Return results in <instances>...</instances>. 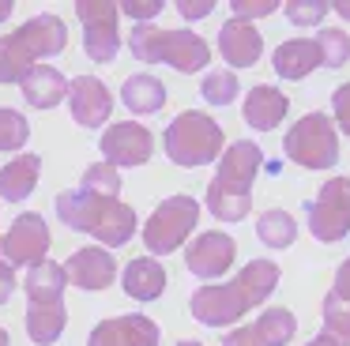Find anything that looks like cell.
Segmentation results:
<instances>
[{
  "instance_id": "obj_1",
  "label": "cell",
  "mask_w": 350,
  "mask_h": 346,
  "mask_svg": "<svg viewBox=\"0 0 350 346\" xmlns=\"http://www.w3.org/2000/svg\"><path fill=\"white\" fill-rule=\"evenodd\" d=\"M279 286V267L271 260H249L230 282H211L200 286L192 293L189 308L200 323L207 328H226V323L241 320L249 308L264 305Z\"/></svg>"
},
{
  "instance_id": "obj_2",
  "label": "cell",
  "mask_w": 350,
  "mask_h": 346,
  "mask_svg": "<svg viewBox=\"0 0 350 346\" xmlns=\"http://www.w3.org/2000/svg\"><path fill=\"white\" fill-rule=\"evenodd\" d=\"M57 218H61L68 230L87 233L98 245H129L132 233H136V211L121 200H109V196H91L83 188H68V192L57 196Z\"/></svg>"
},
{
  "instance_id": "obj_3",
  "label": "cell",
  "mask_w": 350,
  "mask_h": 346,
  "mask_svg": "<svg viewBox=\"0 0 350 346\" xmlns=\"http://www.w3.org/2000/svg\"><path fill=\"white\" fill-rule=\"evenodd\" d=\"M264 170V150L249 139L230 143V150L219 158L211 185H207V211L222 222H241L252 207V185Z\"/></svg>"
},
{
  "instance_id": "obj_4",
  "label": "cell",
  "mask_w": 350,
  "mask_h": 346,
  "mask_svg": "<svg viewBox=\"0 0 350 346\" xmlns=\"http://www.w3.org/2000/svg\"><path fill=\"white\" fill-rule=\"evenodd\" d=\"M68 45V30H64L61 15H34L27 19L16 34L0 38V83H19L42 57H57Z\"/></svg>"
},
{
  "instance_id": "obj_5",
  "label": "cell",
  "mask_w": 350,
  "mask_h": 346,
  "mask_svg": "<svg viewBox=\"0 0 350 346\" xmlns=\"http://www.w3.org/2000/svg\"><path fill=\"white\" fill-rule=\"evenodd\" d=\"M64 267L53 260H42L38 267H31L27 275V335H31L34 346H53L61 338L64 323H68V312H64Z\"/></svg>"
},
{
  "instance_id": "obj_6",
  "label": "cell",
  "mask_w": 350,
  "mask_h": 346,
  "mask_svg": "<svg viewBox=\"0 0 350 346\" xmlns=\"http://www.w3.org/2000/svg\"><path fill=\"white\" fill-rule=\"evenodd\" d=\"M129 49L144 64H170L177 72H200L211 60V45L192 30H159L151 23H139L129 34Z\"/></svg>"
},
{
  "instance_id": "obj_7",
  "label": "cell",
  "mask_w": 350,
  "mask_h": 346,
  "mask_svg": "<svg viewBox=\"0 0 350 346\" xmlns=\"http://www.w3.org/2000/svg\"><path fill=\"white\" fill-rule=\"evenodd\" d=\"M162 143H166V155H170L174 165H189V170H196V165H207V162L219 158L222 124L211 120L207 113H200V109H185V113H177L174 124L166 128Z\"/></svg>"
},
{
  "instance_id": "obj_8",
  "label": "cell",
  "mask_w": 350,
  "mask_h": 346,
  "mask_svg": "<svg viewBox=\"0 0 350 346\" xmlns=\"http://www.w3.org/2000/svg\"><path fill=\"white\" fill-rule=\"evenodd\" d=\"M282 150L290 155V162L305 165V170H332L339 162V132L327 113H305L286 132Z\"/></svg>"
},
{
  "instance_id": "obj_9",
  "label": "cell",
  "mask_w": 350,
  "mask_h": 346,
  "mask_svg": "<svg viewBox=\"0 0 350 346\" xmlns=\"http://www.w3.org/2000/svg\"><path fill=\"white\" fill-rule=\"evenodd\" d=\"M196 222H200V203L192 196H170V200H162L144 226L147 252H154V256L177 252L185 245V237L196 230Z\"/></svg>"
},
{
  "instance_id": "obj_10",
  "label": "cell",
  "mask_w": 350,
  "mask_h": 346,
  "mask_svg": "<svg viewBox=\"0 0 350 346\" xmlns=\"http://www.w3.org/2000/svg\"><path fill=\"white\" fill-rule=\"evenodd\" d=\"M309 233L324 245H335L350 233V177H332L320 185L317 200L305 203Z\"/></svg>"
},
{
  "instance_id": "obj_11",
  "label": "cell",
  "mask_w": 350,
  "mask_h": 346,
  "mask_svg": "<svg viewBox=\"0 0 350 346\" xmlns=\"http://www.w3.org/2000/svg\"><path fill=\"white\" fill-rule=\"evenodd\" d=\"M49 245V226L38 211H23L16 222L8 226V233H0V263H8L12 271L16 267H38L46 260Z\"/></svg>"
},
{
  "instance_id": "obj_12",
  "label": "cell",
  "mask_w": 350,
  "mask_h": 346,
  "mask_svg": "<svg viewBox=\"0 0 350 346\" xmlns=\"http://www.w3.org/2000/svg\"><path fill=\"white\" fill-rule=\"evenodd\" d=\"M76 15L83 23V53L94 64H109L121 53V34H117V15L121 8L106 0H79Z\"/></svg>"
},
{
  "instance_id": "obj_13",
  "label": "cell",
  "mask_w": 350,
  "mask_h": 346,
  "mask_svg": "<svg viewBox=\"0 0 350 346\" xmlns=\"http://www.w3.org/2000/svg\"><path fill=\"white\" fill-rule=\"evenodd\" d=\"M102 162L113 165V170H121V165H144L147 158L154 155V135L147 132L144 124H136V120H124V124H109L106 132H102Z\"/></svg>"
},
{
  "instance_id": "obj_14",
  "label": "cell",
  "mask_w": 350,
  "mask_h": 346,
  "mask_svg": "<svg viewBox=\"0 0 350 346\" xmlns=\"http://www.w3.org/2000/svg\"><path fill=\"white\" fill-rule=\"evenodd\" d=\"M162 331L151 316L129 312V316H109L98 320L87 335V346H159Z\"/></svg>"
},
{
  "instance_id": "obj_15",
  "label": "cell",
  "mask_w": 350,
  "mask_h": 346,
  "mask_svg": "<svg viewBox=\"0 0 350 346\" xmlns=\"http://www.w3.org/2000/svg\"><path fill=\"white\" fill-rule=\"evenodd\" d=\"M294 335H297V316L290 308L275 305L264 308L249 328H234L222 338V346H286Z\"/></svg>"
},
{
  "instance_id": "obj_16",
  "label": "cell",
  "mask_w": 350,
  "mask_h": 346,
  "mask_svg": "<svg viewBox=\"0 0 350 346\" xmlns=\"http://www.w3.org/2000/svg\"><path fill=\"white\" fill-rule=\"evenodd\" d=\"M234 256H237V245L230 233H219V230H207L200 233L196 241L189 245L185 252V267L192 271L196 278H219L234 267Z\"/></svg>"
},
{
  "instance_id": "obj_17",
  "label": "cell",
  "mask_w": 350,
  "mask_h": 346,
  "mask_svg": "<svg viewBox=\"0 0 350 346\" xmlns=\"http://www.w3.org/2000/svg\"><path fill=\"white\" fill-rule=\"evenodd\" d=\"M68 109H72V117H76V124L98 128L109 120L113 94H109V87L98 75H76V79L68 83Z\"/></svg>"
},
{
  "instance_id": "obj_18",
  "label": "cell",
  "mask_w": 350,
  "mask_h": 346,
  "mask_svg": "<svg viewBox=\"0 0 350 346\" xmlns=\"http://www.w3.org/2000/svg\"><path fill=\"white\" fill-rule=\"evenodd\" d=\"M64 267V278H68L72 286H79V290H106V286H113L117 278V260L109 248H79V252L68 256V263H61Z\"/></svg>"
},
{
  "instance_id": "obj_19",
  "label": "cell",
  "mask_w": 350,
  "mask_h": 346,
  "mask_svg": "<svg viewBox=\"0 0 350 346\" xmlns=\"http://www.w3.org/2000/svg\"><path fill=\"white\" fill-rule=\"evenodd\" d=\"M219 53L230 68H252L264 53V34L245 19H226L219 27Z\"/></svg>"
},
{
  "instance_id": "obj_20",
  "label": "cell",
  "mask_w": 350,
  "mask_h": 346,
  "mask_svg": "<svg viewBox=\"0 0 350 346\" xmlns=\"http://www.w3.org/2000/svg\"><path fill=\"white\" fill-rule=\"evenodd\" d=\"M290 109V98L282 94L279 87H271V83H260V87H252L249 94H245V124L256 128V132H271V128H279V120L286 117Z\"/></svg>"
},
{
  "instance_id": "obj_21",
  "label": "cell",
  "mask_w": 350,
  "mask_h": 346,
  "mask_svg": "<svg viewBox=\"0 0 350 346\" xmlns=\"http://www.w3.org/2000/svg\"><path fill=\"white\" fill-rule=\"evenodd\" d=\"M19 87H23L27 105H34V109H53V105H61L68 98V79L49 64H34L19 79Z\"/></svg>"
},
{
  "instance_id": "obj_22",
  "label": "cell",
  "mask_w": 350,
  "mask_h": 346,
  "mask_svg": "<svg viewBox=\"0 0 350 346\" xmlns=\"http://www.w3.org/2000/svg\"><path fill=\"white\" fill-rule=\"evenodd\" d=\"M271 68L282 79H305L312 68H320V49L309 38H290V42L275 45L271 53Z\"/></svg>"
},
{
  "instance_id": "obj_23",
  "label": "cell",
  "mask_w": 350,
  "mask_h": 346,
  "mask_svg": "<svg viewBox=\"0 0 350 346\" xmlns=\"http://www.w3.org/2000/svg\"><path fill=\"white\" fill-rule=\"evenodd\" d=\"M121 286H124V293L136 297V301H154L166 290V267H162L159 260H151V256L129 260V267H124V275H121Z\"/></svg>"
},
{
  "instance_id": "obj_24",
  "label": "cell",
  "mask_w": 350,
  "mask_h": 346,
  "mask_svg": "<svg viewBox=\"0 0 350 346\" xmlns=\"http://www.w3.org/2000/svg\"><path fill=\"white\" fill-rule=\"evenodd\" d=\"M42 173V158L38 155H16L4 170H0V200L8 203H23L34 192Z\"/></svg>"
},
{
  "instance_id": "obj_25",
  "label": "cell",
  "mask_w": 350,
  "mask_h": 346,
  "mask_svg": "<svg viewBox=\"0 0 350 346\" xmlns=\"http://www.w3.org/2000/svg\"><path fill=\"white\" fill-rule=\"evenodd\" d=\"M121 102L129 105L132 113L147 117V113H159L166 105V83L154 79L151 72H139V75H129L121 87Z\"/></svg>"
},
{
  "instance_id": "obj_26",
  "label": "cell",
  "mask_w": 350,
  "mask_h": 346,
  "mask_svg": "<svg viewBox=\"0 0 350 346\" xmlns=\"http://www.w3.org/2000/svg\"><path fill=\"white\" fill-rule=\"evenodd\" d=\"M256 237L264 241L267 248H290L297 237V222L294 215H286L282 207H271L256 218Z\"/></svg>"
},
{
  "instance_id": "obj_27",
  "label": "cell",
  "mask_w": 350,
  "mask_h": 346,
  "mask_svg": "<svg viewBox=\"0 0 350 346\" xmlns=\"http://www.w3.org/2000/svg\"><path fill=\"white\" fill-rule=\"evenodd\" d=\"M317 49H320V68H342L350 60V34L339 27H324L317 38Z\"/></svg>"
},
{
  "instance_id": "obj_28",
  "label": "cell",
  "mask_w": 350,
  "mask_h": 346,
  "mask_svg": "<svg viewBox=\"0 0 350 346\" xmlns=\"http://www.w3.org/2000/svg\"><path fill=\"white\" fill-rule=\"evenodd\" d=\"M79 188L91 192V196H109V200H117V196H121V173H117L113 165H106V162H94V165L83 170Z\"/></svg>"
},
{
  "instance_id": "obj_29",
  "label": "cell",
  "mask_w": 350,
  "mask_h": 346,
  "mask_svg": "<svg viewBox=\"0 0 350 346\" xmlns=\"http://www.w3.org/2000/svg\"><path fill=\"white\" fill-rule=\"evenodd\" d=\"M200 94H204L211 105H230L237 94H241V87H237V75L234 72H207Z\"/></svg>"
},
{
  "instance_id": "obj_30",
  "label": "cell",
  "mask_w": 350,
  "mask_h": 346,
  "mask_svg": "<svg viewBox=\"0 0 350 346\" xmlns=\"http://www.w3.org/2000/svg\"><path fill=\"white\" fill-rule=\"evenodd\" d=\"M31 139V124L19 109H0V150H19Z\"/></svg>"
},
{
  "instance_id": "obj_31",
  "label": "cell",
  "mask_w": 350,
  "mask_h": 346,
  "mask_svg": "<svg viewBox=\"0 0 350 346\" xmlns=\"http://www.w3.org/2000/svg\"><path fill=\"white\" fill-rule=\"evenodd\" d=\"M282 12H286V19L294 23V27H317V23H324V15L332 12V4H324V0H290Z\"/></svg>"
},
{
  "instance_id": "obj_32",
  "label": "cell",
  "mask_w": 350,
  "mask_h": 346,
  "mask_svg": "<svg viewBox=\"0 0 350 346\" xmlns=\"http://www.w3.org/2000/svg\"><path fill=\"white\" fill-rule=\"evenodd\" d=\"M230 8H234V19H260V15H271L275 12V0H230Z\"/></svg>"
},
{
  "instance_id": "obj_33",
  "label": "cell",
  "mask_w": 350,
  "mask_h": 346,
  "mask_svg": "<svg viewBox=\"0 0 350 346\" xmlns=\"http://www.w3.org/2000/svg\"><path fill=\"white\" fill-rule=\"evenodd\" d=\"M332 109H335L332 124H339V132L350 135V83H342L339 90H332Z\"/></svg>"
},
{
  "instance_id": "obj_34",
  "label": "cell",
  "mask_w": 350,
  "mask_h": 346,
  "mask_svg": "<svg viewBox=\"0 0 350 346\" xmlns=\"http://www.w3.org/2000/svg\"><path fill=\"white\" fill-rule=\"evenodd\" d=\"M121 8L124 15H129V19H136V23H147V19H154V15L162 12V0H129V4H117Z\"/></svg>"
},
{
  "instance_id": "obj_35",
  "label": "cell",
  "mask_w": 350,
  "mask_h": 346,
  "mask_svg": "<svg viewBox=\"0 0 350 346\" xmlns=\"http://www.w3.org/2000/svg\"><path fill=\"white\" fill-rule=\"evenodd\" d=\"M211 0H177V12H181V19H207L211 15Z\"/></svg>"
},
{
  "instance_id": "obj_36",
  "label": "cell",
  "mask_w": 350,
  "mask_h": 346,
  "mask_svg": "<svg viewBox=\"0 0 350 346\" xmlns=\"http://www.w3.org/2000/svg\"><path fill=\"white\" fill-rule=\"evenodd\" d=\"M332 293L339 301H350V256L339 263V271H335V286H332Z\"/></svg>"
},
{
  "instance_id": "obj_37",
  "label": "cell",
  "mask_w": 350,
  "mask_h": 346,
  "mask_svg": "<svg viewBox=\"0 0 350 346\" xmlns=\"http://www.w3.org/2000/svg\"><path fill=\"white\" fill-rule=\"evenodd\" d=\"M12 293H16V271L8 263H0V305H8Z\"/></svg>"
},
{
  "instance_id": "obj_38",
  "label": "cell",
  "mask_w": 350,
  "mask_h": 346,
  "mask_svg": "<svg viewBox=\"0 0 350 346\" xmlns=\"http://www.w3.org/2000/svg\"><path fill=\"white\" fill-rule=\"evenodd\" d=\"M309 346H347V343H339V338H335V335H327V331L324 328H320V335L317 338H312V343Z\"/></svg>"
},
{
  "instance_id": "obj_39",
  "label": "cell",
  "mask_w": 350,
  "mask_h": 346,
  "mask_svg": "<svg viewBox=\"0 0 350 346\" xmlns=\"http://www.w3.org/2000/svg\"><path fill=\"white\" fill-rule=\"evenodd\" d=\"M335 12H339V19H347L350 23V0H339V4H332Z\"/></svg>"
},
{
  "instance_id": "obj_40",
  "label": "cell",
  "mask_w": 350,
  "mask_h": 346,
  "mask_svg": "<svg viewBox=\"0 0 350 346\" xmlns=\"http://www.w3.org/2000/svg\"><path fill=\"white\" fill-rule=\"evenodd\" d=\"M12 8H16V4H12V0H0V23H4V19H8V15H12Z\"/></svg>"
},
{
  "instance_id": "obj_41",
  "label": "cell",
  "mask_w": 350,
  "mask_h": 346,
  "mask_svg": "<svg viewBox=\"0 0 350 346\" xmlns=\"http://www.w3.org/2000/svg\"><path fill=\"white\" fill-rule=\"evenodd\" d=\"M0 346H12V338H8V331L0 328Z\"/></svg>"
},
{
  "instance_id": "obj_42",
  "label": "cell",
  "mask_w": 350,
  "mask_h": 346,
  "mask_svg": "<svg viewBox=\"0 0 350 346\" xmlns=\"http://www.w3.org/2000/svg\"><path fill=\"white\" fill-rule=\"evenodd\" d=\"M177 346H204V343H192V338H185V343H177Z\"/></svg>"
}]
</instances>
